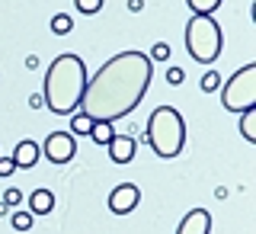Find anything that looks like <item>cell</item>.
<instances>
[{"label": "cell", "mask_w": 256, "mask_h": 234, "mask_svg": "<svg viewBox=\"0 0 256 234\" xmlns=\"http://www.w3.org/2000/svg\"><path fill=\"white\" fill-rule=\"evenodd\" d=\"M150 74H154V64L148 55L141 52L112 55L93 74V80H86L84 100H80L84 116H90L93 122H116V119L134 112L150 87Z\"/></svg>", "instance_id": "cell-1"}, {"label": "cell", "mask_w": 256, "mask_h": 234, "mask_svg": "<svg viewBox=\"0 0 256 234\" xmlns=\"http://www.w3.org/2000/svg\"><path fill=\"white\" fill-rule=\"evenodd\" d=\"M86 64L77 58L74 52H64L52 61V68L45 71V90H42V103L54 116H70L86 90Z\"/></svg>", "instance_id": "cell-2"}, {"label": "cell", "mask_w": 256, "mask_h": 234, "mask_svg": "<svg viewBox=\"0 0 256 234\" xmlns=\"http://www.w3.org/2000/svg\"><path fill=\"white\" fill-rule=\"evenodd\" d=\"M148 144L157 157L173 160L186 148V122L173 106H157L148 119Z\"/></svg>", "instance_id": "cell-3"}, {"label": "cell", "mask_w": 256, "mask_h": 234, "mask_svg": "<svg viewBox=\"0 0 256 234\" xmlns=\"http://www.w3.org/2000/svg\"><path fill=\"white\" fill-rule=\"evenodd\" d=\"M221 45H224V36H221L218 23L212 16L192 13V20L186 23V48H189L192 58L198 64H212L221 55Z\"/></svg>", "instance_id": "cell-4"}, {"label": "cell", "mask_w": 256, "mask_h": 234, "mask_svg": "<svg viewBox=\"0 0 256 234\" xmlns=\"http://www.w3.org/2000/svg\"><path fill=\"white\" fill-rule=\"evenodd\" d=\"M221 106L228 112H246L256 106V64H244L221 84Z\"/></svg>", "instance_id": "cell-5"}, {"label": "cell", "mask_w": 256, "mask_h": 234, "mask_svg": "<svg viewBox=\"0 0 256 234\" xmlns=\"http://www.w3.org/2000/svg\"><path fill=\"white\" fill-rule=\"evenodd\" d=\"M45 157L52 160V164H68L70 157H74V151H77V141H74V135L70 132H52L45 138Z\"/></svg>", "instance_id": "cell-6"}, {"label": "cell", "mask_w": 256, "mask_h": 234, "mask_svg": "<svg viewBox=\"0 0 256 234\" xmlns=\"http://www.w3.org/2000/svg\"><path fill=\"white\" fill-rule=\"evenodd\" d=\"M138 199H141V192H138L134 183H118V186L109 192V208L116 215H128V212L138 208Z\"/></svg>", "instance_id": "cell-7"}, {"label": "cell", "mask_w": 256, "mask_h": 234, "mask_svg": "<svg viewBox=\"0 0 256 234\" xmlns=\"http://www.w3.org/2000/svg\"><path fill=\"white\" fill-rule=\"evenodd\" d=\"M212 231V215H208V208H189L186 215H182L180 228L176 234H208Z\"/></svg>", "instance_id": "cell-8"}, {"label": "cell", "mask_w": 256, "mask_h": 234, "mask_svg": "<svg viewBox=\"0 0 256 234\" xmlns=\"http://www.w3.org/2000/svg\"><path fill=\"white\" fill-rule=\"evenodd\" d=\"M106 148H109V157L116 160V164H132L138 144H134L132 135H112V141L106 144Z\"/></svg>", "instance_id": "cell-9"}, {"label": "cell", "mask_w": 256, "mask_h": 234, "mask_svg": "<svg viewBox=\"0 0 256 234\" xmlns=\"http://www.w3.org/2000/svg\"><path fill=\"white\" fill-rule=\"evenodd\" d=\"M36 160H38V144H36V141L26 138V141L16 144V151H13V164H16V167H32Z\"/></svg>", "instance_id": "cell-10"}, {"label": "cell", "mask_w": 256, "mask_h": 234, "mask_svg": "<svg viewBox=\"0 0 256 234\" xmlns=\"http://www.w3.org/2000/svg\"><path fill=\"white\" fill-rule=\"evenodd\" d=\"M54 208V196H52V189H36L29 196V212L32 215H48Z\"/></svg>", "instance_id": "cell-11"}, {"label": "cell", "mask_w": 256, "mask_h": 234, "mask_svg": "<svg viewBox=\"0 0 256 234\" xmlns=\"http://www.w3.org/2000/svg\"><path fill=\"white\" fill-rule=\"evenodd\" d=\"M240 135H244L250 144H256V106L240 112Z\"/></svg>", "instance_id": "cell-12"}, {"label": "cell", "mask_w": 256, "mask_h": 234, "mask_svg": "<svg viewBox=\"0 0 256 234\" xmlns=\"http://www.w3.org/2000/svg\"><path fill=\"white\" fill-rule=\"evenodd\" d=\"M112 135H116V132H112L109 122H93V128H90V138H93L96 144H109Z\"/></svg>", "instance_id": "cell-13"}, {"label": "cell", "mask_w": 256, "mask_h": 234, "mask_svg": "<svg viewBox=\"0 0 256 234\" xmlns=\"http://www.w3.org/2000/svg\"><path fill=\"white\" fill-rule=\"evenodd\" d=\"M186 4L192 7V13H198V16H212V13L221 7V0H186Z\"/></svg>", "instance_id": "cell-14"}, {"label": "cell", "mask_w": 256, "mask_h": 234, "mask_svg": "<svg viewBox=\"0 0 256 234\" xmlns=\"http://www.w3.org/2000/svg\"><path fill=\"white\" fill-rule=\"evenodd\" d=\"M90 128H93V119L90 116H84V112H74V116H70V132L90 135Z\"/></svg>", "instance_id": "cell-15"}, {"label": "cell", "mask_w": 256, "mask_h": 234, "mask_svg": "<svg viewBox=\"0 0 256 234\" xmlns=\"http://www.w3.org/2000/svg\"><path fill=\"white\" fill-rule=\"evenodd\" d=\"M70 29H74V20H70L68 13H58V16H52V32H54V36H68Z\"/></svg>", "instance_id": "cell-16"}, {"label": "cell", "mask_w": 256, "mask_h": 234, "mask_svg": "<svg viewBox=\"0 0 256 234\" xmlns=\"http://www.w3.org/2000/svg\"><path fill=\"white\" fill-rule=\"evenodd\" d=\"M198 87H202V93L218 90V87H221V74H218V71H205L202 80H198Z\"/></svg>", "instance_id": "cell-17"}, {"label": "cell", "mask_w": 256, "mask_h": 234, "mask_svg": "<svg viewBox=\"0 0 256 234\" xmlns=\"http://www.w3.org/2000/svg\"><path fill=\"white\" fill-rule=\"evenodd\" d=\"M74 4H77V10L86 13V16H93V13L102 10V0H74Z\"/></svg>", "instance_id": "cell-18"}, {"label": "cell", "mask_w": 256, "mask_h": 234, "mask_svg": "<svg viewBox=\"0 0 256 234\" xmlns=\"http://www.w3.org/2000/svg\"><path fill=\"white\" fill-rule=\"evenodd\" d=\"M13 228L16 231H29L32 228V212H13Z\"/></svg>", "instance_id": "cell-19"}, {"label": "cell", "mask_w": 256, "mask_h": 234, "mask_svg": "<svg viewBox=\"0 0 256 234\" xmlns=\"http://www.w3.org/2000/svg\"><path fill=\"white\" fill-rule=\"evenodd\" d=\"M148 58H154V61H166V58H170V45H166V42H157L154 48H150Z\"/></svg>", "instance_id": "cell-20"}, {"label": "cell", "mask_w": 256, "mask_h": 234, "mask_svg": "<svg viewBox=\"0 0 256 234\" xmlns=\"http://www.w3.org/2000/svg\"><path fill=\"white\" fill-rule=\"evenodd\" d=\"M182 80H186V74H182V68H170L166 71V84H173V87H180Z\"/></svg>", "instance_id": "cell-21"}, {"label": "cell", "mask_w": 256, "mask_h": 234, "mask_svg": "<svg viewBox=\"0 0 256 234\" xmlns=\"http://www.w3.org/2000/svg\"><path fill=\"white\" fill-rule=\"evenodd\" d=\"M22 202V192L20 189H6L4 192V205H20Z\"/></svg>", "instance_id": "cell-22"}, {"label": "cell", "mask_w": 256, "mask_h": 234, "mask_svg": "<svg viewBox=\"0 0 256 234\" xmlns=\"http://www.w3.org/2000/svg\"><path fill=\"white\" fill-rule=\"evenodd\" d=\"M16 170V164H13V157H0V176H10Z\"/></svg>", "instance_id": "cell-23"}, {"label": "cell", "mask_w": 256, "mask_h": 234, "mask_svg": "<svg viewBox=\"0 0 256 234\" xmlns=\"http://www.w3.org/2000/svg\"><path fill=\"white\" fill-rule=\"evenodd\" d=\"M141 7H144V0H128V10H132V13H138Z\"/></svg>", "instance_id": "cell-24"}, {"label": "cell", "mask_w": 256, "mask_h": 234, "mask_svg": "<svg viewBox=\"0 0 256 234\" xmlns=\"http://www.w3.org/2000/svg\"><path fill=\"white\" fill-rule=\"evenodd\" d=\"M4 212H6V205H4V202H0V215H4Z\"/></svg>", "instance_id": "cell-25"}]
</instances>
